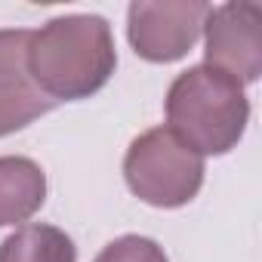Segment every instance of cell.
Returning a JSON list of instances; mask_svg holds the SVG:
<instances>
[{
    "mask_svg": "<svg viewBox=\"0 0 262 262\" xmlns=\"http://www.w3.org/2000/svg\"><path fill=\"white\" fill-rule=\"evenodd\" d=\"M117 50L102 16H62L31 34L28 77L53 102L86 99L114 74Z\"/></svg>",
    "mask_w": 262,
    "mask_h": 262,
    "instance_id": "6da1fadb",
    "label": "cell"
},
{
    "mask_svg": "<svg viewBox=\"0 0 262 262\" xmlns=\"http://www.w3.org/2000/svg\"><path fill=\"white\" fill-rule=\"evenodd\" d=\"M170 129L201 158L231 151L250 120V102L244 86L210 68L194 65L182 71L167 93Z\"/></svg>",
    "mask_w": 262,
    "mask_h": 262,
    "instance_id": "7a4b0ae2",
    "label": "cell"
},
{
    "mask_svg": "<svg viewBox=\"0 0 262 262\" xmlns=\"http://www.w3.org/2000/svg\"><path fill=\"white\" fill-rule=\"evenodd\" d=\"M123 176L139 201L151 207H182L201 191L204 158L170 126H155L126 148Z\"/></svg>",
    "mask_w": 262,
    "mask_h": 262,
    "instance_id": "3957f363",
    "label": "cell"
},
{
    "mask_svg": "<svg viewBox=\"0 0 262 262\" xmlns=\"http://www.w3.org/2000/svg\"><path fill=\"white\" fill-rule=\"evenodd\" d=\"M204 56L210 68L234 77L241 86L262 74V7L256 0L210 7L204 22Z\"/></svg>",
    "mask_w": 262,
    "mask_h": 262,
    "instance_id": "277c9868",
    "label": "cell"
},
{
    "mask_svg": "<svg viewBox=\"0 0 262 262\" xmlns=\"http://www.w3.org/2000/svg\"><path fill=\"white\" fill-rule=\"evenodd\" d=\"M207 16L210 4L201 0H164V4L136 0L126 10V34L142 59L176 62L194 47Z\"/></svg>",
    "mask_w": 262,
    "mask_h": 262,
    "instance_id": "5b68a950",
    "label": "cell"
},
{
    "mask_svg": "<svg viewBox=\"0 0 262 262\" xmlns=\"http://www.w3.org/2000/svg\"><path fill=\"white\" fill-rule=\"evenodd\" d=\"M47 201V176L28 158H0V225L31 219Z\"/></svg>",
    "mask_w": 262,
    "mask_h": 262,
    "instance_id": "8992f818",
    "label": "cell"
},
{
    "mask_svg": "<svg viewBox=\"0 0 262 262\" xmlns=\"http://www.w3.org/2000/svg\"><path fill=\"white\" fill-rule=\"evenodd\" d=\"M0 262H77V250L62 228L31 222L0 244Z\"/></svg>",
    "mask_w": 262,
    "mask_h": 262,
    "instance_id": "52a82bcc",
    "label": "cell"
},
{
    "mask_svg": "<svg viewBox=\"0 0 262 262\" xmlns=\"http://www.w3.org/2000/svg\"><path fill=\"white\" fill-rule=\"evenodd\" d=\"M53 99H47L34 83L16 86V90H0V136L16 133V129L28 126L40 114L53 111Z\"/></svg>",
    "mask_w": 262,
    "mask_h": 262,
    "instance_id": "ba28073f",
    "label": "cell"
},
{
    "mask_svg": "<svg viewBox=\"0 0 262 262\" xmlns=\"http://www.w3.org/2000/svg\"><path fill=\"white\" fill-rule=\"evenodd\" d=\"M34 31H0V90L28 86V43Z\"/></svg>",
    "mask_w": 262,
    "mask_h": 262,
    "instance_id": "9c48e42d",
    "label": "cell"
},
{
    "mask_svg": "<svg viewBox=\"0 0 262 262\" xmlns=\"http://www.w3.org/2000/svg\"><path fill=\"white\" fill-rule=\"evenodd\" d=\"M93 262H170V259L158 241L139 237V234H123L111 241Z\"/></svg>",
    "mask_w": 262,
    "mask_h": 262,
    "instance_id": "30bf717a",
    "label": "cell"
}]
</instances>
